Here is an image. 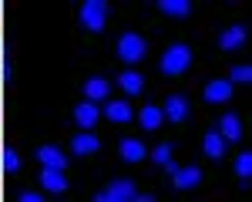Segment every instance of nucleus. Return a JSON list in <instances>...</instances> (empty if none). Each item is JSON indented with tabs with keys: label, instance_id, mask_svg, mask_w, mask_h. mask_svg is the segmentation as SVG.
Masks as SVG:
<instances>
[{
	"label": "nucleus",
	"instance_id": "nucleus-1",
	"mask_svg": "<svg viewBox=\"0 0 252 202\" xmlns=\"http://www.w3.org/2000/svg\"><path fill=\"white\" fill-rule=\"evenodd\" d=\"M189 64H192V47L189 44H172L161 54V74L165 78H178V74L189 71Z\"/></svg>",
	"mask_w": 252,
	"mask_h": 202
},
{
	"label": "nucleus",
	"instance_id": "nucleus-2",
	"mask_svg": "<svg viewBox=\"0 0 252 202\" xmlns=\"http://www.w3.org/2000/svg\"><path fill=\"white\" fill-rule=\"evenodd\" d=\"M111 17V7L104 3V0H84L81 3V27H88V31H104V24Z\"/></svg>",
	"mask_w": 252,
	"mask_h": 202
},
{
	"label": "nucleus",
	"instance_id": "nucleus-3",
	"mask_svg": "<svg viewBox=\"0 0 252 202\" xmlns=\"http://www.w3.org/2000/svg\"><path fill=\"white\" fill-rule=\"evenodd\" d=\"M145 54H148L145 37H138V34H121V37H118V58H121V61L135 64V61H141Z\"/></svg>",
	"mask_w": 252,
	"mask_h": 202
},
{
	"label": "nucleus",
	"instance_id": "nucleus-4",
	"mask_svg": "<svg viewBox=\"0 0 252 202\" xmlns=\"http://www.w3.org/2000/svg\"><path fill=\"white\" fill-rule=\"evenodd\" d=\"M94 199L97 202H128V199H138V189L131 179H115L104 192H97Z\"/></svg>",
	"mask_w": 252,
	"mask_h": 202
},
{
	"label": "nucleus",
	"instance_id": "nucleus-5",
	"mask_svg": "<svg viewBox=\"0 0 252 202\" xmlns=\"http://www.w3.org/2000/svg\"><path fill=\"white\" fill-rule=\"evenodd\" d=\"M84 98L88 101H111V81L108 78H88L84 81Z\"/></svg>",
	"mask_w": 252,
	"mask_h": 202
},
{
	"label": "nucleus",
	"instance_id": "nucleus-6",
	"mask_svg": "<svg viewBox=\"0 0 252 202\" xmlns=\"http://www.w3.org/2000/svg\"><path fill=\"white\" fill-rule=\"evenodd\" d=\"M161 111H165V118H168V121L178 125V121L189 118V98H185V95H172V98L165 101V108H161Z\"/></svg>",
	"mask_w": 252,
	"mask_h": 202
},
{
	"label": "nucleus",
	"instance_id": "nucleus-7",
	"mask_svg": "<svg viewBox=\"0 0 252 202\" xmlns=\"http://www.w3.org/2000/svg\"><path fill=\"white\" fill-rule=\"evenodd\" d=\"M232 98V81H209L205 84V101L209 104H225Z\"/></svg>",
	"mask_w": 252,
	"mask_h": 202
},
{
	"label": "nucleus",
	"instance_id": "nucleus-8",
	"mask_svg": "<svg viewBox=\"0 0 252 202\" xmlns=\"http://www.w3.org/2000/svg\"><path fill=\"white\" fill-rule=\"evenodd\" d=\"M246 37H249V31H246L242 24H235V27H229V31H222L219 47H222V51H239V47L246 44Z\"/></svg>",
	"mask_w": 252,
	"mask_h": 202
},
{
	"label": "nucleus",
	"instance_id": "nucleus-9",
	"mask_svg": "<svg viewBox=\"0 0 252 202\" xmlns=\"http://www.w3.org/2000/svg\"><path fill=\"white\" fill-rule=\"evenodd\" d=\"M34 155H37L47 168H61V172L67 168V155H61V148H54V145H40Z\"/></svg>",
	"mask_w": 252,
	"mask_h": 202
},
{
	"label": "nucleus",
	"instance_id": "nucleus-10",
	"mask_svg": "<svg viewBox=\"0 0 252 202\" xmlns=\"http://www.w3.org/2000/svg\"><path fill=\"white\" fill-rule=\"evenodd\" d=\"M172 182H175V189H195L202 182V168L198 165H185V168H178L172 175Z\"/></svg>",
	"mask_w": 252,
	"mask_h": 202
},
{
	"label": "nucleus",
	"instance_id": "nucleus-11",
	"mask_svg": "<svg viewBox=\"0 0 252 202\" xmlns=\"http://www.w3.org/2000/svg\"><path fill=\"white\" fill-rule=\"evenodd\" d=\"M138 121H141L145 132H155V128H161V121H165V111H161L158 104H145L141 115H138Z\"/></svg>",
	"mask_w": 252,
	"mask_h": 202
},
{
	"label": "nucleus",
	"instance_id": "nucleus-12",
	"mask_svg": "<svg viewBox=\"0 0 252 202\" xmlns=\"http://www.w3.org/2000/svg\"><path fill=\"white\" fill-rule=\"evenodd\" d=\"M202 148H205V155H209V159H222V155H225V138H222V135H219V132H205V138H202Z\"/></svg>",
	"mask_w": 252,
	"mask_h": 202
},
{
	"label": "nucleus",
	"instance_id": "nucleus-13",
	"mask_svg": "<svg viewBox=\"0 0 252 202\" xmlns=\"http://www.w3.org/2000/svg\"><path fill=\"white\" fill-rule=\"evenodd\" d=\"M40 185H44L47 192H64V189H67V179L61 175V168H47V165H44V172H40Z\"/></svg>",
	"mask_w": 252,
	"mask_h": 202
},
{
	"label": "nucleus",
	"instance_id": "nucleus-14",
	"mask_svg": "<svg viewBox=\"0 0 252 202\" xmlns=\"http://www.w3.org/2000/svg\"><path fill=\"white\" fill-rule=\"evenodd\" d=\"M215 132H219L225 141H239V138H242V121L235 118V115H225V118L219 121V128H215Z\"/></svg>",
	"mask_w": 252,
	"mask_h": 202
},
{
	"label": "nucleus",
	"instance_id": "nucleus-15",
	"mask_svg": "<svg viewBox=\"0 0 252 202\" xmlns=\"http://www.w3.org/2000/svg\"><path fill=\"white\" fill-rule=\"evenodd\" d=\"M158 7H161V14H168V17H175V20H185L192 14V3H189V0H161Z\"/></svg>",
	"mask_w": 252,
	"mask_h": 202
},
{
	"label": "nucleus",
	"instance_id": "nucleus-16",
	"mask_svg": "<svg viewBox=\"0 0 252 202\" xmlns=\"http://www.w3.org/2000/svg\"><path fill=\"white\" fill-rule=\"evenodd\" d=\"M74 121H78L81 128H91L97 121V104L94 101H81L78 108H74Z\"/></svg>",
	"mask_w": 252,
	"mask_h": 202
},
{
	"label": "nucleus",
	"instance_id": "nucleus-17",
	"mask_svg": "<svg viewBox=\"0 0 252 202\" xmlns=\"http://www.w3.org/2000/svg\"><path fill=\"white\" fill-rule=\"evenodd\" d=\"M104 115L111 121H131V104L128 101H104Z\"/></svg>",
	"mask_w": 252,
	"mask_h": 202
},
{
	"label": "nucleus",
	"instance_id": "nucleus-18",
	"mask_svg": "<svg viewBox=\"0 0 252 202\" xmlns=\"http://www.w3.org/2000/svg\"><path fill=\"white\" fill-rule=\"evenodd\" d=\"M118 152H121V159H125V162H141V159H145V145L135 141V138H125L121 145H118Z\"/></svg>",
	"mask_w": 252,
	"mask_h": 202
},
{
	"label": "nucleus",
	"instance_id": "nucleus-19",
	"mask_svg": "<svg viewBox=\"0 0 252 202\" xmlns=\"http://www.w3.org/2000/svg\"><path fill=\"white\" fill-rule=\"evenodd\" d=\"M71 152H74V155H94V152H97V138H94V135H74Z\"/></svg>",
	"mask_w": 252,
	"mask_h": 202
},
{
	"label": "nucleus",
	"instance_id": "nucleus-20",
	"mask_svg": "<svg viewBox=\"0 0 252 202\" xmlns=\"http://www.w3.org/2000/svg\"><path fill=\"white\" fill-rule=\"evenodd\" d=\"M118 84H121L128 95H141V88H145V78H141L138 71H125V74L118 78Z\"/></svg>",
	"mask_w": 252,
	"mask_h": 202
},
{
	"label": "nucleus",
	"instance_id": "nucleus-21",
	"mask_svg": "<svg viewBox=\"0 0 252 202\" xmlns=\"http://www.w3.org/2000/svg\"><path fill=\"white\" fill-rule=\"evenodd\" d=\"M235 172H239L242 182H249V175H252V152H242V155L235 159Z\"/></svg>",
	"mask_w": 252,
	"mask_h": 202
},
{
	"label": "nucleus",
	"instance_id": "nucleus-22",
	"mask_svg": "<svg viewBox=\"0 0 252 202\" xmlns=\"http://www.w3.org/2000/svg\"><path fill=\"white\" fill-rule=\"evenodd\" d=\"M229 74H232V81H239V84H249V81H252V67H249V64H235Z\"/></svg>",
	"mask_w": 252,
	"mask_h": 202
},
{
	"label": "nucleus",
	"instance_id": "nucleus-23",
	"mask_svg": "<svg viewBox=\"0 0 252 202\" xmlns=\"http://www.w3.org/2000/svg\"><path fill=\"white\" fill-rule=\"evenodd\" d=\"M152 159H155L158 165H165V162L172 159V145H168V141H165V145H158L155 152H152Z\"/></svg>",
	"mask_w": 252,
	"mask_h": 202
},
{
	"label": "nucleus",
	"instance_id": "nucleus-24",
	"mask_svg": "<svg viewBox=\"0 0 252 202\" xmlns=\"http://www.w3.org/2000/svg\"><path fill=\"white\" fill-rule=\"evenodd\" d=\"M3 168H10V172H17V168H20V159H17V152H14V148H7V152H3Z\"/></svg>",
	"mask_w": 252,
	"mask_h": 202
},
{
	"label": "nucleus",
	"instance_id": "nucleus-25",
	"mask_svg": "<svg viewBox=\"0 0 252 202\" xmlns=\"http://www.w3.org/2000/svg\"><path fill=\"white\" fill-rule=\"evenodd\" d=\"M20 202H40V196H37V192H24V196H20Z\"/></svg>",
	"mask_w": 252,
	"mask_h": 202
}]
</instances>
